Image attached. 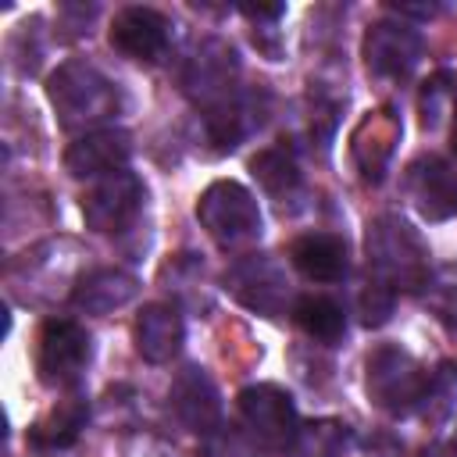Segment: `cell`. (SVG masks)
<instances>
[{
  "mask_svg": "<svg viewBox=\"0 0 457 457\" xmlns=\"http://www.w3.org/2000/svg\"><path fill=\"white\" fill-rule=\"evenodd\" d=\"M46 96L64 129H93L121 111V89L89 61H64L46 79ZM96 132V129H93Z\"/></svg>",
  "mask_w": 457,
  "mask_h": 457,
  "instance_id": "cell-1",
  "label": "cell"
},
{
  "mask_svg": "<svg viewBox=\"0 0 457 457\" xmlns=\"http://www.w3.org/2000/svg\"><path fill=\"white\" fill-rule=\"evenodd\" d=\"M368 275L382 286H389L393 293L403 289V293H414L421 286H428V250L425 243L418 239V232L393 218V214H382L368 225Z\"/></svg>",
  "mask_w": 457,
  "mask_h": 457,
  "instance_id": "cell-2",
  "label": "cell"
},
{
  "mask_svg": "<svg viewBox=\"0 0 457 457\" xmlns=\"http://www.w3.org/2000/svg\"><path fill=\"white\" fill-rule=\"evenodd\" d=\"M196 218L225 250H243L261 239V207L253 193L232 179L211 182L196 200Z\"/></svg>",
  "mask_w": 457,
  "mask_h": 457,
  "instance_id": "cell-3",
  "label": "cell"
},
{
  "mask_svg": "<svg viewBox=\"0 0 457 457\" xmlns=\"http://www.w3.org/2000/svg\"><path fill=\"white\" fill-rule=\"evenodd\" d=\"M368 396L375 400V407H382L386 414H411L421 407L425 400V389H428V371L400 346L393 343H382L368 353Z\"/></svg>",
  "mask_w": 457,
  "mask_h": 457,
  "instance_id": "cell-4",
  "label": "cell"
},
{
  "mask_svg": "<svg viewBox=\"0 0 457 457\" xmlns=\"http://www.w3.org/2000/svg\"><path fill=\"white\" fill-rule=\"evenodd\" d=\"M239 421L243 428L264 446V450H296L300 443V418H296V403L293 396L282 389V386H271V382H257V386H246L239 393Z\"/></svg>",
  "mask_w": 457,
  "mask_h": 457,
  "instance_id": "cell-5",
  "label": "cell"
},
{
  "mask_svg": "<svg viewBox=\"0 0 457 457\" xmlns=\"http://www.w3.org/2000/svg\"><path fill=\"white\" fill-rule=\"evenodd\" d=\"M89 357H93V339L79 321L54 318L43 325L39 346H36V371H39L43 386H50V389L75 386L82 378Z\"/></svg>",
  "mask_w": 457,
  "mask_h": 457,
  "instance_id": "cell-6",
  "label": "cell"
},
{
  "mask_svg": "<svg viewBox=\"0 0 457 457\" xmlns=\"http://www.w3.org/2000/svg\"><path fill=\"white\" fill-rule=\"evenodd\" d=\"M225 286H228V293L243 307H250L257 314L278 318L289 307V275H286V268L271 253H246V257H239L228 268Z\"/></svg>",
  "mask_w": 457,
  "mask_h": 457,
  "instance_id": "cell-7",
  "label": "cell"
},
{
  "mask_svg": "<svg viewBox=\"0 0 457 457\" xmlns=\"http://www.w3.org/2000/svg\"><path fill=\"white\" fill-rule=\"evenodd\" d=\"M239 79V57L228 43L221 39H204L193 57L186 61V71H182V89L193 104H200L204 111L225 104L232 93H239L236 86Z\"/></svg>",
  "mask_w": 457,
  "mask_h": 457,
  "instance_id": "cell-8",
  "label": "cell"
},
{
  "mask_svg": "<svg viewBox=\"0 0 457 457\" xmlns=\"http://www.w3.org/2000/svg\"><path fill=\"white\" fill-rule=\"evenodd\" d=\"M143 196H146V186L139 175L132 171H114V175H104L86 196H82V218H86V228L100 232V236H114V232H125L136 214L143 211Z\"/></svg>",
  "mask_w": 457,
  "mask_h": 457,
  "instance_id": "cell-9",
  "label": "cell"
},
{
  "mask_svg": "<svg viewBox=\"0 0 457 457\" xmlns=\"http://www.w3.org/2000/svg\"><path fill=\"white\" fill-rule=\"evenodd\" d=\"M421 61V32L403 21H371L364 32V64L378 79H407Z\"/></svg>",
  "mask_w": 457,
  "mask_h": 457,
  "instance_id": "cell-10",
  "label": "cell"
},
{
  "mask_svg": "<svg viewBox=\"0 0 457 457\" xmlns=\"http://www.w3.org/2000/svg\"><path fill=\"white\" fill-rule=\"evenodd\" d=\"M407 196L414 211L428 221H446L457 214V171L443 157H418L407 164L403 175Z\"/></svg>",
  "mask_w": 457,
  "mask_h": 457,
  "instance_id": "cell-11",
  "label": "cell"
},
{
  "mask_svg": "<svg viewBox=\"0 0 457 457\" xmlns=\"http://www.w3.org/2000/svg\"><path fill=\"white\" fill-rule=\"evenodd\" d=\"M171 43V21L154 7H121L111 21V46L132 61H157Z\"/></svg>",
  "mask_w": 457,
  "mask_h": 457,
  "instance_id": "cell-12",
  "label": "cell"
},
{
  "mask_svg": "<svg viewBox=\"0 0 457 457\" xmlns=\"http://www.w3.org/2000/svg\"><path fill=\"white\" fill-rule=\"evenodd\" d=\"M171 411L179 414V421L196 432V436H211L221 425V396L218 386L211 382V375L196 364H186L175 378H171Z\"/></svg>",
  "mask_w": 457,
  "mask_h": 457,
  "instance_id": "cell-13",
  "label": "cell"
},
{
  "mask_svg": "<svg viewBox=\"0 0 457 457\" xmlns=\"http://www.w3.org/2000/svg\"><path fill=\"white\" fill-rule=\"evenodd\" d=\"M132 157V139L121 129H96L79 136L68 150H64V168L75 179H104L114 171H125Z\"/></svg>",
  "mask_w": 457,
  "mask_h": 457,
  "instance_id": "cell-14",
  "label": "cell"
},
{
  "mask_svg": "<svg viewBox=\"0 0 457 457\" xmlns=\"http://www.w3.org/2000/svg\"><path fill=\"white\" fill-rule=\"evenodd\" d=\"M264 111H268V93L239 89V93H232L225 104L204 111L207 139H211L218 150H236L253 129H261Z\"/></svg>",
  "mask_w": 457,
  "mask_h": 457,
  "instance_id": "cell-15",
  "label": "cell"
},
{
  "mask_svg": "<svg viewBox=\"0 0 457 457\" xmlns=\"http://www.w3.org/2000/svg\"><path fill=\"white\" fill-rule=\"evenodd\" d=\"M396 139H400V121H396L393 107H378V111L364 114V121L353 132L350 150H353V161L368 182H382Z\"/></svg>",
  "mask_w": 457,
  "mask_h": 457,
  "instance_id": "cell-16",
  "label": "cell"
},
{
  "mask_svg": "<svg viewBox=\"0 0 457 457\" xmlns=\"http://www.w3.org/2000/svg\"><path fill=\"white\" fill-rule=\"evenodd\" d=\"M136 350L143 361L150 364H164L171 361L179 350H182V339H186V325H182V314L179 307L171 303H146L136 318Z\"/></svg>",
  "mask_w": 457,
  "mask_h": 457,
  "instance_id": "cell-17",
  "label": "cell"
},
{
  "mask_svg": "<svg viewBox=\"0 0 457 457\" xmlns=\"http://www.w3.org/2000/svg\"><path fill=\"white\" fill-rule=\"evenodd\" d=\"M293 268L311 282H339L350 271L346 239L336 232H307L289 246Z\"/></svg>",
  "mask_w": 457,
  "mask_h": 457,
  "instance_id": "cell-18",
  "label": "cell"
},
{
  "mask_svg": "<svg viewBox=\"0 0 457 457\" xmlns=\"http://www.w3.org/2000/svg\"><path fill=\"white\" fill-rule=\"evenodd\" d=\"M136 293H139L136 275H129L121 268H96L75 282L71 307L82 314H111V311L125 307L129 300H136Z\"/></svg>",
  "mask_w": 457,
  "mask_h": 457,
  "instance_id": "cell-19",
  "label": "cell"
},
{
  "mask_svg": "<svg viewBox=\"0 0 457 457\" xmlns=\"http://www.w3.org/2000/svg\"><path fill=\"white\" fill-rule=\"evenodd\" d=\"M86 421H89V403L82 396H64L29 428V443L36 450H64L82 436Z\"/></svg>",
  "mask_w": 457,
  "mask_h": 457,
  "instance_id": "cell-20",
  "label": "cell"
},
{
  "mask_svg": "<svg viewBox=\"0 0 457 457\" xmlns=\"http://www.w3.org/2000/svg\"><path fill=\"white\" fill-rule=\"evenodd\" d=\"M293 321L311 336V339H321V343H336L346 328V314L343 307L332 300V296H321V293H307L293 303Z\"/></svg>",
  "mask_w": 457,
  "mask_h": 457,
  "instance_id": "cell-21",
  "label": "cell"
},
{
  "mask_svg": "<svg viewBox=\"0 0 457 457\" xmlns=\"http://www.w3.org/2000/svg\"><path fill=\"white\" fill-rule=\"evenodd\" d=\"M250 171L275 200H286V196H293L300 189V168H296L293 154H286L282 146H268V150L253 154L250 157Z\"/></svg>",
  "mask_w": 457,
  "mask_h": 457,
  "instance_id": "cell-22",
  "label": "cell"
},
{
  "mask_svg": "<svg viewBox=\"0 0 457 457\" xmlns=\"http://www.w3.org/2000/svg\"><path fill=\"white\" fill-rule=\"evenodd\" d=\"M453 400H457V361H443L436 371H428V389L418 411L432 421H443L453 411Z\"/></svg>",
  "mask_w": 457,
  "mask_h": 457,
  "instance_id": "cell-23",
  "label": "cell"
},
{
  "mask_svg": "<svg viewBox=\"0 0 457 457\" xmlns=\"http://www.w3.org/2000/svg\"><path fill=\"white\" fill-rule=\"evenodd\" d=\"M450 100H453V75H450V71H439V75L428 79L425 89H421V100H418L421 121H425L428 129H436V125L443 121V114L450 111Z\"/></svg>",
  "mask_w": 457,
  "mask_h": 457,
  "instance_id": "cell-24",
  "label": "cell"
},
{
  "mask_svg": "<svg viewBox=\"0 0 457 457\" xmlns=\"http://www.w3.org/2000/svg\"><path fill=\"white\" fill-rule=\"evenodd\" d=\"M207 439V457H253V450L261 446L246 428H228L221 432V425L204 436Z\"/></svg>",
  "mask_w": 457,
  "mask_h": 457,
  "instance_id": "cell-25",
  "label": "cell"
},
{
  "mask_svg": "<svg viewBox=\"0 0 457 457\" xmlns=\"http://www.w3.org/2000/svg\"><path fill=\"white\" fill-rule=\"evenodd\" d=\"M393 289L389 286H382V282H375V278H368V286H364V293H361V321L368 325V328H375V325H386L389 321V314H393Z\"/></svg>",
  "mask_w": 457,
  "mask_h": 457,
  "instance_id": "cell-26",
  "label": "cell"
},
{
  "mask_svg": "<svg viewBox=\"0 0 457 457\" xmlns=\"http://www.w3.org/2000/svg\"><path fill=\"white\" fill-rule=\"evenodd\" d=\"M428 300H432L436 314H439L450 328H457V271H453V268L439 271V278H436L432 289H428Z\"/></svg>",
  "mask_w": 457,
  "mask_h": 457,
  "instance_id": "cell-27",
  "label": "cell"
},
{
  "mask_svg": "<svg viewBox=\"0 0 457 457\" xmlns=\"http://www.w3.org/2000/svg\"><path fill=\"white\" fill-rule=\"evenodd\" d=\"M239 11L253 21H275L286 14V4H239Z\"/></svg>",
  "mask_w": 457,
  "mask_h": 457,
  "instance_id": "cell-28",
  "label": "cell"
},
{
  "mask_svg": "<svg viewBox=\"0 0 457 457\" xmlns=\"http://www.w3.org/2000/svg\"><path fill=\"white\" fill-rule=\"evenodd\" d=\"M389 7L400 11L403 18H436L443 11V4H400V0H393Z\"/></svg>",
  "mask_w": 457,
  "mask_h": 457,
  "instance_id": "cell-29",
  "label": "cell"
},
{
  "mask_svg": "<svg viewBox=\"0 0 457 457\" xmlns=\"http://www.w3.org/2000/svg\"><path fill=\"white\" fill-rule=\"evenodd\" d=\"M421 457H457V443H432Z\"/></svg>",
  "mask_w": 457,
  "mask_h": 457,
  "instance_id": "cell-30",
  "label": "cell"
},
{
  "mask_svg": "<svg viewBox=\"0 0 457 457\" xmlns=\"http://www.w3.org/2000/svg\"><path fill=\"white\" fill-rule=\"evenodd\" d=\"M450 146H453V154H457V107H453V129H450Z\"/></svg>",
  "mask_w": 457,
  "mask_h": 457,
  "instance_id": "cell-31",
  "label": "cell"
}]
</instances>
